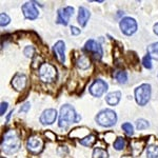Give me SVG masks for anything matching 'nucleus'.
Segmentation results:
<instances>
[{"label":"nucleus","instance_id":"5701e85b","mask_svg":"<svg viewBox=\"0 0 158 158\" xmlns=\"http://www.w3.org/2000/svg\"><path fill=\"white\" fill-rule=\"evenodd\" d=\"M113 146H114V149L117 150V151H121V150H123L124 148H126L127 141L123 137H118V138L114 141Z\"/></svg>","mask_w":158,"mask_h":158},{"label":"nucleus","instance_id":"4be33fe9","mask_svg":"<svg viewBox=\"0 0 158 158\" xmlns=\"http://www.w3.org/2000/svg\"><path fill=\"white\" fill-rule=\"evenodd\" d=\"M147 157L148 158H158V146L151 144L147 148Z\"/></svg>","mask_w":158,"mask_h":158},{"label":"nucleus","instance_id":"7ed1b4c3","mask_svg":"<svg viewBox=\"0 0 158 158\" xmlns=\"http://www.w3.org/2000/svg\"><path fill=\"white\" fill-rule=\"evenodd\" d=\"M95 120L99 126L104 127V128H110V127H113L114 124H116L117 115L113 110L106 109L99 112Z\"/></svg>","mask_w":158,"mask_h":158},{"label":"nucleus","instance_id":"39448f33","mask_svg":"<svg viewBox=\"0 0 158 158\" xmlns=\"http://www.w3.org/2000/svg\"><path fill=\"white\" fill-rule=\"evenodd\" d=\"M151 91V85L149 83H143L135 90V99L140 106H144L150 101Z\"/></svg>","mask_w":158,"mask_h":158},{"label":"nucleus","instance_id":"0eeeda50","mask_svg":"<svg viewBox=\"0 0 158 158\" xmlns=\"http://www.w3.org/2000/svg\"><path fill=\"white\" fill-rule=\"evenodd\" d=\"M121 32L127 36H131L137 31V22L134 18L131 17H126V18L121 19L120 23H119Z\"/></svg>","mask_w":158,"mask_h":158},{"label":"nucleus","instance_id":"6e6552de","mask_svg":"<svg viewBox=\"0 0 158 158\" xmlns=\"http://www.w3.org/2000/svg\"><path fill=\"white\" fill-rule=\"evenodd\" d=\"M89 91H90L91 95L94 96V97H101L108 91V83L102 79H96L91 85Z\"/></svg>","mask_w":158,"mask_h":158},{"label":"nucleus","instance_id":"f03ea898","mask_svg":"<svg viewBox=\"0 0 158 158\" xmlns=\"http://www.w3.org/2000/svg\"><path fill=\"white\" fill-rule=\"evenodd\" d=\"M81 119V116L75 112V109L70 104H64L61 106L58 126L60 129H68L71 123L78 122Z\"/></svg>","mask_w":158,"mask_h":158},{"label":"nucleus","instance_id":"aec40b11","mask_svg":"<svg viewBox=\"0 0 158 158\" xmlns=\"http://www.w3.org/2000/svg\"><path fill=\"white\" fill-rule=\"evenodd\" d=\"M148 55L155 60H158V42H154L148 47Z\"/></svg>","mask_w":158,"mask_h":158},{"label":"nucleus","instance_id":"2eb2a0df","mask_svg":"<svg viewBox=\"0 0 158 158\" xmlns=\"http://www.w3.org/2000/svg\"><path fill=\"white\" fill-rule=\"evenodd\" d=\"M91 17V13L86 7L85 6H80L79 7V12H78V17H77V21L81 27H85L86 22L89 21Z\"/></svg>","mask_w":158,"mask_h":158},{"label":"nucleus","instance_id":"9b49d317","mask_svg":"<svg viewBox=\"0 0 158 158\" xmlns=\"http://www.w3.org/2000/svg\"><path fill=\"white\" fill-rule=\"evenodd\" d=\"M57 118V111L55 109H48L42 112L39 120L43 126H51Z\"/></svg>","mask_w":158,"mask_h":158},{"label":"nucleus","instance_id":"473e14b6","mask_svg":"<svg viewBox=\"0 0 158 158\" xmlns=\"http://www.w3.org/2000/svg\"><path fill=\"white\" fill-rule=\"evenodd\" d=\"M154 33H155V34H156L157 36H158V22H157L156 24L154 25Z\"/></svg>","mask_w":158,"mask_h":158},{"label":"nucleus","instance_id":"72a5a7b5","mask_svg":"<svg viewBox=\"0 0 158 158\" xmlns=\"http://www.w3.org/2000/svg\"><path fill=\"white\" fill-rule=\"evenodd\" d=\"M45 135H47V136H52V133H51V132H47V133H45ZM51 139L54 140L55 137H51Z\"/></svg>","mask_w":158,"mask_h":158},{"label":"nucleus","instance_id":"423d86ee","mask_svg":"<svg viewBox=\"0 0 158 158\" xmlns=\"http://www.w3.org/2000/svg\"><path fill=\"white\" fill-rule=\"evenodd\" d=\"M43 147H44V142H43V140L40 138L39 136H37V135H32V136H30L27 141V150H29L31 153H33V154H39L43 150Z\"/></svg>","mask_w":158,"mask_h":158},{"label":"nucleus","instance_id":"f8f14e48","mask_svg":"<svg viewBox=\"0 0 158 158\" xmlns=\"http://www.w3.org/2000/svg\"><path fill=\"white\" fill-rule=\"evenodd\" d=\"M22 13L24 17L30 20H35L38 17V10L35 6L34 2H27L22 6Z\"/></svg>","mask_w":158,"mask_h":158},{"label":"nucleus","instance_id":"2f4dec72","mask_svg":"<svg viewBox=\"0 0 158 158\" xmlns=\"http://www.w3.org/2000/svg\"><path fill=\"white\" fill-rule=\"evenodd\" d=\"M71 33H72L73 35H75V36H77V35L80 34V30L76 27H71Z\"/></svg>","mask_w":158,"mask_h":158},{"label":"nucleus","instance_id":"20e7f679","mask_svg":"<svg viewBox=\"0 0 158 158\" xmlns=\"http://www.w3.org/2000/svg\"><path fill=\"white\" fill-rule=\"evenodd\" d=\"M39 78L44 83L54 82L57 79V70L51 63L43 62L41 67H39Z\"/></svg>","mask_w":158,"mask_h":158},{"label":"nucleus","instance_id":"b1692460","mask_svg":"<svg viewBox=\"0 0 158 158\" xmlns=\"http://www.w3.org/2000/svg\"><path fill=\"white\" fill-rule=\"evenodd\" d=\"M109 154L106 150L101 149V148H97L93 151V158H108Z\"/></svg>","mask_w":158,"mask_h":158},{"label":"nucleus","instance_id":"412c9836","mask_svg":"<svg viewBox=\"0 0 158 158\" xmlns=\"http://www.w3.org/2000/svg\"><path fill=\"white\" fill-rule=\"evenodd\" d=\"M95 141H96L95 135L90 134L89 136H86L85 138L79 140V143L82 144V146H85V147H92L94 143H95Z\"/></svg>","mask_w":158,"mask_h":158},{"label":"nucleus","instance_id":"f3484780","mask_svg":"<svg viewBox=\"0 0 158 158\" xmlns=\"http://www.w3.org/2000/svg\"><path fill=\"white\" fill-rule=\"evenodd\" d=\"M144 144H146V140H134V141H132L131 148L134 156H137V155H139L142 152Z\"/></svg>","mask_w":158,"mask_h":158},{"label":"nucleus","instance_id":"393cba45","mask_svg":"<svg viewBox=\"0 0 158 158\" xmlns=\"http://www.w3.org/2000/svg\"><path fill=\"white\" fill-rule=\"evenodd\" d=\"M121 128L124 132H126V134L130 135V136H132V135L134 134V128L130 122H124V123L121 126Z\"/></svg>","mask_w":158,"mask_h":158},{"label":"nucleus","instance_id":"a878e982","mask_svg":"<svg viewBox=\"0 0 158 158\" xmlns=\"http://www.w3.org/2000/svg\"><path fill=\"white\" fill-rule=\"evenodd\" d=\"M150 127L149 121L146 119H138L136 122V128L138 130H146Z\"/></svg>","mask_w":158,"mask_h":158},{"label":"nucleus","instance_id":"ddd939ff","mask_svg":"<svg viewBox=\"0 0 158 158\" xmlns=\"http://www.w3.org/2000/svg\"><path fill=\"white\" fill-rule=\"evenodd\" d=\"M27 76H25L24 74L17 73L12 79V86L16 91L20 92V91H22L25 89V86H27Z\"/></svg>","mask_w":158,"mask_h":158},{"label":"nucleus","instance_id":"dca6fc26","mask_svg":"<svg viewBox=\"0 0 158 158\" xmlns=\"http://www.w3.org/2000/svg\"><path fill=\"white\" fill-rule=\"evenodd\" d=\"M121 99V92L119 91H115L112 92V93H109L106 97V101L109 106H117L119 103Z\"/></svg>","mask_w":158,"mask_h":158},{"label":"nucleus","instance_id":"6ab92c4d","mask_svg":"<svg viewBox=\"0 0 158 158\" xmlns=\"http://www.w3.org/2000/svg\"><path fill=\"white\" fill-rule=\"evenodd\" d=\"M113 77L118 81L121 85H124L128 81V73L124 72V71H116L113 74Z\"/></svg>","mask_w":158,"mask_h":158},{"label":"nucleus","instance_id":"1a4fd4ad","mask_svg":"<svg viewBox=\"0 0 158 158\" xmlns=\"http://www.w3.org/2000/svg\"><path fill=\"white\" fill-rule=\"evenodd\" d=\"M85 50L86 52L93 54V56L96 58V59L100 60L101 58H102L103 50H102V48H101V45L99 44L97 41H95V40H93V39L88 40V41L85 42Z\"/></svg>","mask_w":158,"mask_h":158},{"label":"nucleus","instance_id":"9d476101","mask_svg":"<svg viewBox=\"0 0 158 158\" xmlns=\"http://www.w3.org/2000/svg\"><path fill=\"white\" fill-rule=\"evenodd\" d=\"M74 14V7L72 6H65L63 9H60L58 11V17L56 22L62 25H68L70 18L73 16Z\"/></svg>","mask_w":158,"mask_h":158},{"label":"nucleus","instance_id":"c85d7f7f","mask_svg":"<svg viewBox=\"0 0 158 158\" xmlns=\"http://www.w3.org/2000/svg\"><path fill=\"white\" fill-rule=\"evenodd\" d=\"M23 54L27 56V57H33V55L35 54V49L33 47H31V45H27V47H25Z\"/></svg>","mask_w":158,"mask_h":158},{"label":"nucleus","instance_id":"f257e3e1","mask_svg":"<svg viewBox=\"0 0 158 158\" xmlns=\"http://www.w3.org/2000/svg\"><path fill=\"white\" fill-rule=\"evenodd\" d=\"M21 148V138L15 130H10L4 133L1 141V150L6 154H14Z\"/></svg>","mask_w":158,"mask_h":158},{"label":"nucleus","instance_id":"bb28decb","mask_svg":"<svg viewBox=\"0 0 158 158\" xmlns=\"http://www.w3.org/2000/svg\"><path fill=\"white\" fill-rule=\"evenodd\" d=\"M10 22H11V18L9 17V15H6V13H1V15H0V25L6 27Z\"/></svg>","mask_w":158,"mask_h":158},{"label":"nucleus","instance_id":"c756f323","mask_svg":"<svg viewBox=\"0 0 158 158\" xmlns=\"http://www.w3.org/2000/svg\"><path fill=\"white\" fill-rule=\"evenodd\" d=\"M30 109H31V103L30 102H25L23 106L20 108L19 112H20V113H27Z\"/></svg>","mask_w":158,"mask_h":158},{"label":"nucleus","instance_id":"cd10ccee","mask_svg":"<svg viewBox=\"0 0 158 158\" xmlns=\"http://www.w3.org/2000/svg\"><path fill=\"white\" fill-rule=\"evenodd\" d=\"M142 64H143V67L146 69H152V58L150 57V55H147L143 57V59H142Z\"/></svg>","mask_w":158,"mask_h":158},{"label":"nucleus","instance_id":"4468645a","mask_svg":"<svg viewBox=\"0 0 158 158\" xmlns=\"http://www.w3.org/2000/svg\"><path fill=\"white\" fill-rule=\"evenodd\" d=\"M53 51H54V54L57 58V60L59 61L60 63H64L65 61V55H64V51H65V43L63 41H57L55 43L54 48H53Z\"/></svg>","mask_w":158,"mask_h":158},{"label":"nucleus","instance_id":"a211bd4d","mask_svg":"<svg viewBox=\"0 0 158 158\" xmlns=\"http://www.w3.org/2000/svg\"><path fill=\"white\" fill-rule=\"evenodd\" d=\"M76 65L80 69V70H86L90 68L91 61L89 59V57H86L85 55H81L78 57L77 61H76Z\"/></svg>","mask_w":158,"mask_h":158},{"label":"nucleus","instance_id":"7c9ffc66","mask_svg":"<svg viewBox=\"0 0 158 158\" xmlns=\"http://www.w3.org/2000/svg\"><path fill=\"white\" fill-rule=\"evenodd\" d=\"M7 106H9V103H7V102H1V109H0V115H1V116H3L4 113L6 112Z\"/></svg>","mask_w":158,"mask_h":158},{"label":"nucleus","instance_id":"f704fd0d","mask_svg":"<svg viewBox=\"0 0 158 158\" xmlns=\"http://www.w3.org/2000/svg\"><path fill=\"white\" fill-rule=\"evenodd\" d=\"M0 158H4V157H0Z\"/></svg>","mask_w":158,"mask_h":158}]
</instances>
